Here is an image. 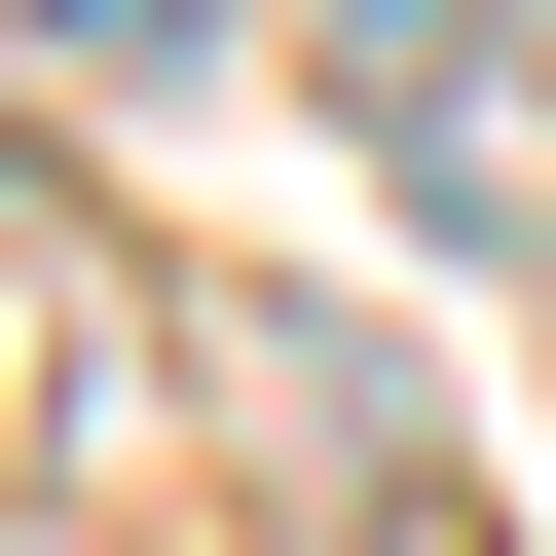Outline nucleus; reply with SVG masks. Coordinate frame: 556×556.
Wrapping results in <instances>:
<instances>
[{
  "label": "nucleus",
  "mask_w": 556,
  "mask_h": 556,
  "mask_svg": "<svg viewBox=\"0 0 556 556\" xmlns=\"http://www.w3.org/2000/svg\"><path fill=\"white\" fill-rule=\"evenodd\" d=\"M298 38H334L371 186H408L445 260H556V0H298Z\"/></svg>",
  "instance_id": "1"
},
{
  "label": "nucleus",
  "mask_w": 556,
  "mask_h": 556,
  "mask_svg": "<svg viewBox=\"0 0 556 556\" xmlns=\"http://www.w3.org/2000/svg\"><path fill=\"white\" fill-rule=\"evenodd\" d=\"M38 38H75V75H223L260 0H38Z\"/></svg>",
  "instance_id": "2"
}]
</instances>
